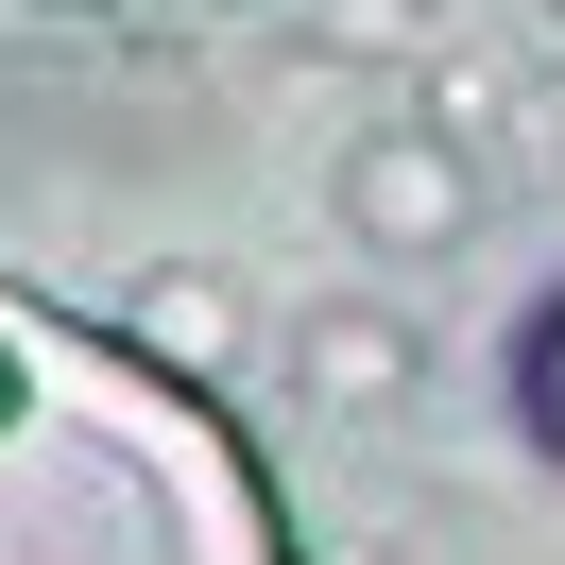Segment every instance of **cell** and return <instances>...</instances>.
Instances as JSON below:
<instances>
[{"label": "cell", "instance_id": "cell-1", "mask_svg": "<svg viewBox=\"0 0 565 565\" xmlns=\"http://www.w3.org/2000/svg\"><path fill=\"white\" fill-rule=\"evenodd\" d=\"M0 428H18V343H0Z\"/></svg>", "mask_w": 565, "mask_h": 565}]
</instances>
